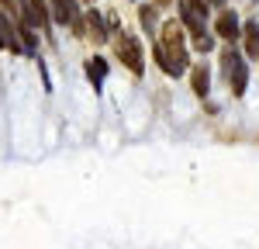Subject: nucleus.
<instances>
[{"mask_svg": "<svg viewBox=\"0 0 259 249\" xmlns=\"http://www.w3.org/2000/svg\"><path fill=\"white\" fill-rule=\"evenodd\" d=\"M156 62L166 76H187L190 73V52L183 42V24L180 21H166L156 35Z\"/></svg>", "mask_w": 259, "mask_h": 249, "instance_id": "1", "label": "nucleus"}, {"mask_svg": "<svg viewBox=\"0 0 259 249\" xmlns=\"http://www.w3.org/2000/svg\"><path fill=\"white\" fill-rule=\"evenodd\" d=\"M114 56H118V62L128 69V73H132V76H142V69H145L142 38L128 35V31H118V35H114Z\"/></svg>", "mask_w": 259, "mask_h": 249, "instance_id": "2", "label": "nucleus"}, {"mask_svg": "<svg viewBox=\"0 0 259 249\" xmlns=\"http://www.w3.org/2000/svg\"><path fill=\"white\" fill-rule=\"evenodd\" d=\"M214 35H218V38H225V45H228V49H235V45L242 42V21H239V14H235V11H228V7H225V11H218Z\"/></svg>", "mask_w": 259, "mask_h": 249, "instance_id": "3", "label": "nucleus"}, {"mask_svg": "<svg viewBox=\"0 0 259 249\" xmlns=\"http://www.w3.org/2000/svg\"><path fill=\"white\" fill-rule=\"evenodd\" d=\"M21 18H28L38 31H49V24H52L49 0H21Z\"/></svg>", "mask_w": 259, "mask_h": 249, "instance_id": "4", "label": "nucleus"}, {"mask_svg": "<svg viewBox=\"0 0 259 249\" xmlns=\"http://www.w3.org/2000/svg\"><path fill=\"white\" fill-rule=\"evenodd\" d=\"M49 11H52V21L62 24V28H69L73 21L80 18V0H49Z\"/></svg>", "mask_w": 259, "mask_h": 249, "instance_id": "5", "label": "nucleus"}, {"mask_svg": "<svg viewBox=\"0 0 259 249\" xmlns=\"http://www.w3.org/2000/svg\"><path fill=\"white\" fill-rule=\"evenodd\" d=\"M83 18H87V35H90L94 45H104V42L111 38V31H107V24H104V14H100V11L87 7V11H83Z\"/></svg>", "mask_w": 259, "mask_h": 249, "instance_id": "6", "label": "nucleus"}, {"mask_svg": "<svg viewBox=\"0 0 259 249\" xmlns=\"http://www.w3.org/2000/svg\"><path fill=\"white\" fill-rule=\"evenodd\" d=\"M83 69H87V80L94 83V90H104V80H107V73H111V66H107V59L104 56H90V59L83 62Z\"/></svg>", "mask_w": 259, "mask_h": 249, "instance_id": "7", "label": "nucleus"}, {"mask_svg": "<svg viewBox=\"0 0 259 249\" xmlns=\"http://www.w3.org/2000/svg\"><path fill=\"white\" fill-rule=\"evenodd\" d=\"M0 49H7V52H24V45L18 38V24L7 18V14H0Z\"/></svg>", "mask_w": 259, "mask_h": 249, "instance_id": "8", "label": "nucleus"}, {"mask_svg": "<svg viewBox=\"0 0 259 249\" xmlns=\"http://www.w3.org/2000/svg\"><path fill=\"white\" fill-rule=\"evenodd\" d=\"M190 90L197 94L200 101L211 94V66H207V62H197V66L190 69Z\"/></svg>", "mask_w": 259, "mask_h": 249, "instance_id": "9", "label": "nucleus"}, {"mask_svg": "<svg viewBox=\"0 0 259 249\" xmlns=\"http://www.w3.org/2000/svg\"><path fill=\"white\" fill-rule=\"evenodd\" d=\"M242 49H245L249 59H259V21L256 18L242 21Z\"/></svg>", "mask_w": 259, "mask_h": 249, "instance_id": "10", "label": "nucleus"}, {"mask_svg": "<svg viewBox=\"0 0 259 249\" xmlns=\"http://www.w3.org/2000/svg\"><path fill=\"white\" fill-rule=\"evenodd\" d=\"M139 21H142V28H145L149 35H159V28H162V24H159V7H156L152 0L139 7Z\"/></svg>", "mask_w": 259, "mask_h": 249, "instance_id": "11", "label": "nucleus"}, {"mask_svg": "<svg viewBox=\"0 0 259 249\" xmlns=\"http://www.w3.org/2000/svg\"><path fill=\"white\" fill-rule=\"evenodd\" d=\"M245 83H249V66H245V56H242L239 66L228 73V87H232V94H235V97H242V94H245Z\"/></svg>", "mask_w": 259, "mask_h": 249, "instance_id": "12", "label": "nucleus"}, {"mask_svg": "<svg viewBox=\"0 0 259 249\" xmlns=\"http://www.w3.org/2000/svg\"><path fill=\"white\" fill-rule=\"evenodd\" d=\"M183 4H187V7H190V11H194V14H197L200 21L211 14V4H207V0H183Z\"/></svg>", "mask_w": 259, "mask_h": 249, "instance_id": "13", "label": "nucleus"}, {"mask_svg": "<svg viewBox=\"0 0 259 249\" xmlns=\"http://www.w3.org/2000/svg\"><path fill=\"white\" fill-rule=\"evenodd\" d=\"M104 24H107V31H111V35H118V31H121V18H118V11H107V14H104Z\"/></svg>", "mask_w": 259, "mask_h": 249, "instance_id": "14", "label": "nucleus"}, {"mask_svg": "<svg viewBox=\"0 0 259 249\" xmlns=\"http://www.w3.org/2000/svg\"><path fill=\"white\" fill-rule=\"evenodd\" d=\"M69 28H73V35H76V38H87V18H83V14H80L76 21H73Z\"/></svg>", "mask_w": 259, "mask_h": 249, "instance_id": "15", "label": "nucleus"}, {"mask_svg": "<svg viewBox=\"0 0 259 249\" xmlns=\"http://www.w3.org/2000/svg\"><path fill=\"white\" fill-rule=\"evenodd\" d=\"M211 4V11H225V0H207Z\"/></svg>", "mask_w": 259, "mask_h": 249, "instance_id": "16", "label": "nucleus"}, {"mask_svg": "<svg viewBox=\"0 0 259 249\" xmlns=\"http://www.w3.org/2000/svg\"><path fill=\"white\" fill-rule=\"evenodd\" d=\"M156 7H169V4H183V0H152Z\"/></svg>", "mask_w": 259, "mask_h": 249, "instance_id": "17", "label": "nucleus"}, {"mask_svg": "<svg viewBox=\"0 0 259 249\" xmlns=\"http://www.w3.org/2000/svg\"><path fill=\"white\" fill-rule=\"evenodd\" d=\"M80 4H87V7H90V4H94V0H80Z\"/></svg>", "mask_w": 259, "mask_h": 249, "instance_id": "18", "label": "nucleus"}]
</instances>
